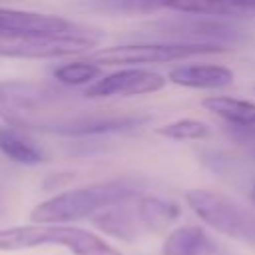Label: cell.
Returning <instances> with one entry per match:
<instances>
[{
	"label": "cell",
	"mask_w": 255,
	"mask_h": 255,
	"mask_svg": "<svg viewBox=\"0 0 255 255\" xmlns=\"http://www.w3.org/2000/svg\"><path fill=\"white\" fill-rule=\"evenodd\" d=\"M64 92L48 82L0 80V118L22 129H52L62 124L56 112L64 108Z\"/></svg>",
	"instance_id": "cell-1"
},
{
	"label": "cell",
	"mask_w": 255,
	"mask_h": 255,
	"mask_svg": "<svg viewBox=\"0 0 255 255\" xmlns=\"http://www.w3.org/2000/svg\"><path fill=\"white\" fill-rule=\"evenodd\" d=\"M201 106L227 122L229 126L237 128H253L255 126V102L231 98V96H207Z\"/></svg>",
	"instance_id": "cell-15"
},
{
	"label": "cell",
	"mask_w": 255,
	"mask_h": 255,
	"mask_svg": "<svg viewBox=\"0 0 255 255\" xmlns=\"http://www.w3.org/2000/svg\"><path fill=\"white\" fill-rule=\"evenodd\" d=\"M167 80L189 90H219L231 86L235 74L219 64H185L173 68Z\"/></svg>",
	"instance_id": "cell-11"
},
{
	"label": "cell",
	"mask_w": 255,
	"mask_h": 255,
	"mask_svg": "<svg viewBox=\"0 0 255 255\" xmlns=\"http://www.w3.org/2000/svg\"><path fill=\"white\" fill-rule=\"evenodd\" d=\"M185 203L209 229L231 239H255V215L229 195L211 189H189L185 191Z\"/></svg>",
	"instance_id": "cell-5"
},
{
	"label": "cell",
	"mask_w": 255,
	"mask_h": 255,
	"mask_svg": "<svg viewBox=\"0 0 255 255\" xmlns=\"http://www.w3.org/2000/svg\"><path fill=\"white\" fill-rule=\"evenodd\" d=\"M227 48L213 42H155V44H122L110 48H98L88 54V60L100 66H147L169 64L193 56L221 54Z\"/></svg>",
	"instance_id": "cell-4"
},
{
	"label": "cell",
	"mask_w": 255,
	"mask_h": 255,
	"mask_svg": "<svg viewBox=\"0 0 255 255\" xmlns=\"http://www.w3.org/2000/svg\"><path fill=\"white\" fill-rule=\"evenodd\" d=\"M251 201H253V205H255V185H253V189H251Z\"/></svg>",
	"instance_id": "cell-19"
},
{
	"label": "cell",
	"mask_w": 255,
	"mask_h": 255,
	"mask_svg": "<svg viewBox=\"0 0 255 255\" xmlns=\"http://www.w3.org/2000/svg\"><path fill=\"white\" fill-rule=\"evenodd\" d=\"M155 133L161 137L173 139V141H199L209 135V126L193 118H181V120H175V122H169L157 128Z\"/></svg>",
	"instance_id": "cell-18"
},
{
	"label": "cell",
	"mask_w": 255,
	"mask_h": 255,
	"mask_svg": "<svg viewBox=\"0 0 255 255\" xmlns=\"http://www.w3.org/2000/svg\"><path fill=\"white\" fill-rule=\"evenodd\" d=\"M135 199L137 197L116 203V205H110V207L98 211L90 219L100 231H104L106 235H110L114 239L135 241L141 233H145V229L139 221L137 209H135Z\"/></svg>",
	"instance_id": "cell-8"
},
{
	"label": "cell",
	"mask_w": 255,
	"mask_h": 255,
	"mask_svg": "<svg viewBox=\"0 0 255 255\" xmlns=\"http://www.w3.org/2000/svg\"><path fill=\"white\" fill-rule=\"evenodd\" d=\"M74 24L56 14L0 6V32H30V34H66Z\"/></svg>",
	"instance_id": "cell-9"
},
{
	"label": "cell",
	"mask_w": 255,
	"mask_h": 255,
	"mask_svg": "<svg viewBox=\"0 0 255 255\" xmlns=\"http://www.w3.org/2000/svg\"><path fill=\"white\" fill-rule=\"evenodd\" d=\"M135 209L145 231L159 233L179 217V205L161 197H137Z\"/></svg>",
	"instance_id": "cell-16"
},
{
	"label": "cell",
	"mask_w": 255,
	"mask_h": 255,
	"mask_svg": "<svg viewBox=\"0 0 255 255\" xmlns=\"http://www.w3.org/2000/svg\"><path fill=\"white\" fill-rule=\"evenodd\" d=\"M0 151L20 165H38L44 161L42 149L28 137L26 129L8 124L0 128Z\"/></svg>",
	"instance_id": "cell-13"
},
{
	"label": "cell",
	"mask_w": 255,
	"mask_h": 255,
	"mask_svg": "<svg viewBox=\"0 0 255 255\" xmlns=\"http://www.w3.org/2000/svg\"><path fill=\"white\" fill-rule=\"evenodd\" d=\"M161 255H227L199 225H181L167 233Z\"/></svg>",
	"instance_id": "cell-12"
},
{
	"label": "cell",
	"mask_w": 255,
	"mask_h": 255,
	"mask_svg": "<svg viewBox=\"0 0 255 255\" xmlns=\"http://www.w3.org/2000/svg\"><path fill=\"white\" fill-rule=\"evenodd\" d=\"M167 80L151 70L145 68H120L108 76L98 78L90 84L84 92L90 100H104V98H131V96H145L163 90Z\"/></svg>",
	"instance_id": "cell-7"
},
{
	"label": "cell",
	"mask_w": 255,
	"mask_h": 255,
	"mask_svg": "<svg viewBox=\"0 0 255 255\" xmlns=\"http://www.w3.org/2000/svg\"><path fill=\"white\" fill-rule=\"evenodd\" d=\"M62 245L72 255H124L100 235L70 223H30L0 229V251H24Z\"/></svg>",
	"instance_id": "cell-3"
},
{
	"label": "cell",
	"mask_w": 255,
	"mask_h": 255,
	"mask_svg": "<svg viewBox=\"0 0 255 255\" xmlns=\"http://www.w3.org/2000/svg\"><path fill=\"white\" fill-rule=\"evenodd\" d=\"M98 46V38L88 34H30L0 32V58L22 60H54L78 54H90Z\"/></svg>",
	"instance_id": "cell-6"
},
{
	"label": "cell",
	"mask_w": 255,
	"mask_h": 255,
	"mask_svg": "<svg viewBox=\"0 0 255 255\" xmlns=\"http://www.w3.org/2000/svg\"><path fill=\"white\" fill-rule=\"evenodd\" d=\"M98 78H102V66L90 60L68 62L54 70V80L64 86H90Z\"/></svg>",
	"instance_id": "cell-17"
},
{
	"label": "cell",
	"mask_w": 255,
	"mask_h": 255,
	"mask_svg": "<svg viewBox=\"0 0 255 255\" xmlns=\"http://www.w3.org/2000/svg\"><path fill=\"white\" fill-rule=\"evenodd\" d=\"M163 6L193 16L255 20V0H165Z\"/></svg>",
	"instance_id": "cell-10"
},
{
	"label": "cell",
	"mask_w": 255,
	"mask_h": 255,
	"mask_svg": "<svg viewBox=\"0 0 255 255\" xmlns=\"http://www.w3.org/2000/svg\"><path fill=\"white\" fill-rule=\"evenodd\" d=\"M137 197V189L128 181H102L56 193L40 201L32 211V223H74L94 217L98 211Z\"/></svg>",
	"instance_id": "cell-2"
},
{
	"label": "cell",
	"mask_w": 255,
	"mask_h": 255,
	"mask_svg": "<svg viewBox=\"0 0 255 255\" xmlns=\"http://www.w3.org/2000/svg\"><path fill=\"white\" fill-rule=\"evenodd\" d=\"M145 118H133V116H78L66 120L56 131L64 135H90V133H106L116 129H126L131 126L141 124Z\"/></svg>",
	"instance_id": "cell-14"
}]
</instances>
